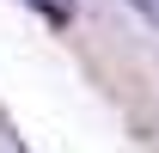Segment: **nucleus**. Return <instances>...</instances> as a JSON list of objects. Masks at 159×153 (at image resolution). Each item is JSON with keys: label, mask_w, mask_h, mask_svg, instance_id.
Instances as JSON below:
<instances>
[{"label": "nucleus", "mask_w": 159, "mask_h": 153, "mask_svg": "<svg viewBox=\"0 0 159 153\" xmlns=\"http://www.w3.org/2000/svg\"><path fill=\"white\" fill-rule=\"evenodd\" d=\"M129 6H135V12H141L147 25H159V0H129Z\"/></svg>", "instance_id": "nucleus-2"}, {"label": "nucleus", "mask_w": 159, "mask_h": 153, "mask_svg": "<svg viewBox=\"0 0 159 153\" xmlns=\"http://www.w3.org/2000/svg\"><path fill=\"white\" fill-rule=\"evenodd\" d=\"M31 6H37L43 19H55V25H67V19H74V0H31Z\"/></svg>", "instance_id": "nucleus-1"}]
</instances>
